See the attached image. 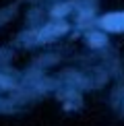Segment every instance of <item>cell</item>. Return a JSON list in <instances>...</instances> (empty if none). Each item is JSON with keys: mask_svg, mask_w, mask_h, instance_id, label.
I'll list each match as a JSON object with an SVG mask.
<instances>
[{"mask_svg": "<svg viewBox=\"0 0 124 126\" xmlns=\"http://www.w3.org/2000/svg\"><path fill=\"white\" fill-rule=\"evenodd\" d=\"M103 29L108 31H124V13H112L101 19Z\"/></svg>", "mask_w": 124, "mask_h": 126, "instance_id": "6da1fadb", "label": "cell"}, {"mask_svg": "<svg viewBox=\"0 0 124 126\" xmlns=\"http://www.w3.org/2000/svg\"><path fill=\"white\" fill-rule=\"evenodd\" d=\"M66 31V27L64 25H58V27H48L44 31V33H41V37H48V35H56V33H64Z\"/></svg>", "mask_w": 124, "mask_h": 126, "instance_id": "7a4b0ae2", "label": "cell"}, {"mask_svg": "<svg viewBox=\"0 0 124 126\" xmlns=\"http://www.w3.org/2000/svg\"><path fill=\"white\" fill-rule=\"evenodd\" d=\"M103 41H106V39H103L101 35H97V33H93V35H91V44H93V46H101Z\"/></svg>", "mask_w": 124, "mask_h": 126, "instance_id": "3957f363", "label": "cell"}, {"mask_svg": "<svg viewBox=\"0 0 124 126\" xmlns=\"http://www.w3.org/2000/svg\"><path fill=\"white\" fill-rule=\"evenodd\" d=\"M66 8H68V6H62V8H56V10H54V15H64V10H66Z\"/></svg>", "mask_w": 124, "mask_h": 126, "instance_id": "277c9868", "label": "cell"}]
</instances>
